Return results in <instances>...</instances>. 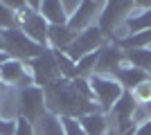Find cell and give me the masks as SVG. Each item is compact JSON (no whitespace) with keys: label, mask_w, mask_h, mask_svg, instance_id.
<instances>
[{"label":"cell","mask_w":151,"mask_h":135,"mask_svg":"<svg viewBox=\"0 0 151 135\" xmlns=\"http://www.w3.org/2000/svg\"><path fill=\"white\" fill-rule=\"evenodd\" d=\"M45 92V106H47V113L59 117H72V119H79V117L88 115L99 110V106L95 101H86L83 97H79V92L75 90L72 81L68 79H57L52 81L50 86L43 88Z\"/></svg>","instance_id":"1"},{"label":"cell","mask_w":151,"mask_h":135,"mask_svg":"<svg viewBox=\"0 0 151 135\" xmlns=\"http://www.w3.org/2000/svg\"><path fill=\"white\" fill-rule=\"evenodd\" d=\"M2 41H5L7 56L16 59V61H23V63H29L32 59H36L43 50H47V47H41L38 43H34L32 39H27L18 27L5 29L2 32Z\"/></svg>","instance_id":"2"},{"label":"cell","mask_w":151,"mask_h":135,"mask_svg":"<svg viewBox=\"0 0 151 135\" xmlns=\"http://www.w3.org/2000/svg\"><path fill=\"white\" fill-rule=\"evenodd\" d=\"M90 84V90H93V97H95V104L99 106L101 113H111V108H113L115 104L122 99V95H124L126 90L120 86V81L115 77H101V74H93V77L88 79Z\"/></svg>","instance_id":"3"},{"label":"cell","mask_w":151,"mask_h":135,"mask_svg":"<svg viewBox=\"0 0 151 135\" xmlns=\"http://www.w3.org/2000/svg\"><path fill=\"white\" fill-rule=\"evenodd\" d=\"M133 14H135V2H106L99 20H97V27L106 36V41H113L115 32L131 18Z\"/></svg>","instance_id":"4"},{"label":"cell","mask_w":151,"mask_h":135,"mask_svg":"<svg viewBox=\"0 0 151 135\" xmlns=\"http://www.w3.org/2000/svg\"><path fill=\"white\" fill-rule=\"evenodd\" d=\"M16 101H18V117L27 119V122L36 124L41 117L47 113L45 106V92L38 86H29L16 92Z\"/></svg>","instance_id":"5"},{"label":"cell","mask_w":151,"mask_h":135,"mask_svg":"<svg viewBox=\"0 0 151 135\" xmlns=\"http://www.w3.org/2000/svg\"><path fill=\"white\" fill-rule=\"evenodd\" d=\"M16 27L25 34L27 39H32L34 43H38L41 47H47V32L50 25L45 23V18L38 11H32L29 5H25L16 14Z\"/></svg>","instance_id":"6"},{"label":"cell","mask_w":151,"mask_h":135,"mask_svg":"<svg viewBox=\"0 0 151 135\" xmlns=\"http://www.w3.org/2000/svg\"><path fill=\"white\" fill-rule=\"evenodd\" d=\"M106 43H108V41H106V36L101 34V29L97 25H93V27H88V29H83L81 34H77V39L72 41V45L65 50V54L77 63L79 59L99 52Z\"/></svg>","instance_id":"7"},{"label":"cell","mask_w":151,"mask_h":135,"mask_svg":"<svg viewBox=\"0 0 151 135\" xmlns=\"http://www.w3.org/2000/svg\"><path fill=\"white\" fill-rule=\"evenodd\" d=\"M29 70H32V77H34V86H38V88H45V86H50L52 81L61 79L57 59H54V50H50V47L43 50L36 59H32Z\"/></svg>","instance_id":"8"},{"label":"cell","mask_w":151,"mask_h":135,"mask_svg":"<svg viewBox=\"0 0 151 135\" xmlns=\"http://www.w3.org/2000/svg\"><path fill=\"white\" fill-rule=\"evenodd\" d=\"M0 81L12 90H23L34 86V77H32L29 63L16 61V59H7L0 65Z\"/></svg>","instance_id":"9"},{"label":"cell","mask_w":151,"mask_h":135,"mask_svg":"<svg viewBox=\"0 0 151 135\" xmlns=\"http://www.w3.org/2000/svg\"><path fill=\"white\" fill-rule=\"evenodd\" d=\"M122 65H126V56L117 43L108 41L99 52H97V65H95V74L101 77H115Z\"/></svg>","instance_id":"10"},{"label":"cell","mask_w":151,"mask_h":135,"mask_svg":"<svg viewBox=\"0 0 151 135\" xmlns=\"http://www.w3.org/2000/svg\"><path fill=\"white\" fill-rule=\"evenodd\" d=\"M104 7H106V2H90V0L88 2H81V5H79V11L68 20V27L75 34H81L83 29L97 25V20H99Z\"/></svg>","instance_id":"11"},{"label":"cell","mask_w":151,"mask_h":135,"mask_svg":"<svg viewBox=\"0 0 151 135\" xmlns=\"http://www.w3.org/2000/svg\"><path fill=\"white\" fill-rule=\"evenodd\" d=\"M77 122H79V126L83 129L86 135H106V131L111 129V119H108V115L101 113V110L88 113V115L79 117Z\"/></svg>","instance_id":"12"},{"label":"cell","mask_w":151,"mask_h":135,"mask_svg":"<svg viewBox=\"0 0 151 135\" xmlns=\"http://www.w3.org/2000/svg\"><path fill=\"white\" fill-rule=\"evenodd\" d=\"M77 39V34L70 29L68 25H50L47 32V47L57 52H65L72 45V41Z\"/></svg>","instance_id":"13"},{"label":"cell","mask_w":151,"mask_h":135,"mask_svg":"<svg viewBox=\"0 0 151 135\" xmlns=\"http://www.w3.org/2000/svg\"><path fill=\"white\" fill-rule=\"evenodd\" d=\"M151 74H147V72L138 70V68H133V65H122L120 70H117V74H115V79L120 81V86L126 90V92H131L133 88H138L142 81H147Z\"/></svg>","instance_id":"14"},{"label":"cell","mask_w":151,"mask_h":135,"mask_svg":"<svg viewBox=\"0 0 151 135\" xmlns=\"http://www.w3.org/2000/svg\"><path fill=\"white\" fill-rule=\"evenodd\" d=\"M38 14L45 18L47 25H68V18L63 14L61 0H43L38 7Z\"/></svg>","instance_id":"15"},{"label":"cell","mask_w":151,"mask_h":135,"mask_svg":"<svg viewBox=\"0 0 151 135\" xmlns=\"http://www.w3.org/2000/svg\"><path fill=\"white\" fill-rule=\"evenodd\" d=\"M126 63L151 74V50H124Z\"/></svg>","instance_id":"16"},{"label":"cell","mask_w":151,"mask_h":135,"mask_svg":"<svg viewBox=\"0 0 151 135\" xmlns=\"http://www.w3.org/2000/svg\"><path fill=\"white\" fill-rule=\"evenodd\" d=\"M117 45H120L122 50H151V29L131 34L124 41H120Z\"/></svg>","instance_id":"17"},{"label":"cell","mask_w":151,"mask_h":135,"mask_svg":"<svg viewBox=\"0 0 151 135\" xmlns=\"http://www.w3.org/2000/svg\"><path fill=\"white\" fill-rule=\"evenodd\" d=\"M95 65H97V52L95 54H88V56L79 59L75 63V77L79 79H90L95 74Z\"/></svg>","instance_id":"18"},{"label":"cell","mask_w":151,"mask_h":135,"mask_svg":"<svg viewBox=\"0 0 151 135\" xmlns=\"http://www.w3.org/2000/svg\"><path fill=\"white\" fill-rule=\"evenodd\" d=\"M54 59H57V65H59V74H61L63 79L72 81V79H75V61H72L65 52H57V50H54Z\"/></svg>","instance_id":"19"},{"label":"cell","mask_w":151,"mask_h":135,"mask_svg":"<svg viewBox=\"0 0 151 135\" xmlns=\"http://www.w3.org/2000/svg\"><path fill=\"white\" fill-rule=\"evenodd\" d=\"M12 27H16V14H14L5 2H0V32L12 29Z\"/></svg>","instance_id":"20"},{"label":"cell","mask_w":151,"mask_h":135,"mask_svg":"<svg viewBox=\"0 0 151 135\" xmlns=\"http://www.w3.org/2000/svg\"><path fill=\"white\" fill-rule=\"evenodd\" d=\"M72 86H75V90L79 92V97H83L86 101H95V97H93V90H90L88 79H79V77H75V79H72Z\"/></svg>","instance_id":"21"},{"label":"cell","mask_w":151,"mask_h":135,"mask_svg":"<svg viewBox=\"0 0 151 135\" xmlns=\"http://www.w3.org/2000/svg\"><path fill=\"white\" fill-rule=\"evenodd\" d=\"M61 119H63V126H65V135H86L77 119H72V117H61Z\"/></svg>","instance_id":"22"},{"label":"cell","mask_w":151,"mask_h":135,"mask_svg":"<svg viewBox=\"0 0 151 135\" xmlns=\"http://www.w3.org/2000/svg\"><path fill=\"white\" fill-rule=\"evenodd\" d=\"M16 135H36V126L23 117H18V124H16Z\"/></svg>","instance_id":"23"},{"label":"cell","mask_w":151,"mask_h":135,"mask_svg":"<svg viewBox=\"0 0 151 135\" xmlns=\"http://www.w3.org/2000/svg\"><path fill=\"white\" fill-rule=\"evenodd\" d=\"M16 124H18V119L0 117V135H16Z\"/></svg>","instance_id":"24"},{"label":"cell","mask_w":151,"mask_h":135,"mask_svg":"<svg viewBox=\"0 0 151 135\" xmlns=\"http://www.w3.org/2000/svg\"><path fill=\"white\" fill-rule=\"evenodd\" d=\"M61 5H63V14H65V18H72L77 11H79V5L81 2H77V0H61Z\"/></svg>","instance_id":"25"},{"label":"cell","mask_w":151,"mask_h":135,"mask_svg":"<svg viewBox=\"0 0 151 135\" xmlns=\"http://www.w3.org/2000/svg\"><path fill=\"white\" fill-rule=\"evenodd\" d=\"M7 59H9V56H7V52H0V65H2V63H5V61H7Z\"/></svg>","instance_id":"26"},{"label":"cell","mask_w":151,"mask_h":135,"mask_svg":"<svg viewBox=\"0 0 151 135\" xmlns=\"http://www.w3.org/2000/svg\"><path fill=\"white\" fill-rule=\"evenodd\" d=\"M106 135H120V133H117V131H115V129H113V126H111V129H108V131H106Z\"/></svg>","instance_id":"27"},{"label":"cell","mask_w":151,"mask_h":135,"mask_svg":"<svg viewBox=\"0 0 151 135\" xmlns=\"http://www.w3.org/2000/svg\"><path fill=\"white\" fill-rule=\"evenodd\" d=\"M0 52H5V41H2V32H0Z\"/></svg>","instance_id":"28"}]
</instances>
